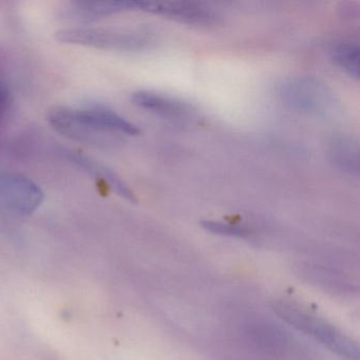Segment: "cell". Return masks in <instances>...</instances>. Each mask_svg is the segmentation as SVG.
I'll return each instance as SVG.
<instances>
[{
    "instance_id": "cell-1",
    "label": "cell",
    "mask_w": 360,
    "mask_h": 360,
    "mask_svg": "<svg viewBox=\"0 0 360 360\" xmlns=\"http://www.w3.org/2000/svg\"><path fill=\"white\" fill-rule=\"evenodd\" d=\"M47 121L58 134L84 144H105L109 136L140 134L138 126L101 105L54 107L48 112Z\"/></svg>"
},
{
    "instance_id": "cell-2",
    "label": "cell",
    "mask_w": 360,
    "mask_h": 360,
    "mask_svg": "<svg viewBox=\"0 0 360 360\" xmlns=\"http://www.w3.org/2000/svg\"><path fill=\"white\" fill-rule=\"evenodd\" d=\"M273 309L286 323L311 337L341 359L359 360L357 342L326 320L285 301L274 303Z\"/></svg>"
},
{
    "instance_id": "cell-3",
    "label": "cell",
    "mask_w": 360,
    "mask_h": 360,
    "mask_svg": "<svg viewBox=\"0 0 360 360\" xmlns=\"http://www.w3.org/2000/svg\"><path fill=\"white\" fill-rule=\"evenodd\" d=\"M58 41L109 51H139L155 43L153 35L144 29L72 27L56 32Z\"/></svg>"
},
{
    "instance_id": "cell-4",
    "label": "cell",
    "mask_w": 360,
    "mask_h": 360,
    "mask_svg": "<svg viewBox=\"0 0 360 360\" xmlns=\"http://www.w3.org/2000/svg\"><path fill=\"white\" fill-rule=\"evenodd\" d=\"M45 199L41 187L27 176L14 172H0V204L20 214L37 212Z\"/></svg>"
},
{
    "instance_id": "cell-5",
    "label": "cell",
    "mask_w": 360,
    "mask_h": 360,
    "mask_svg": "<svg viewBox=\"0 0 360 360\" xmlns=\"http://www.w3.org/2000/svg\"><path fill=\"white\" fill-rule=\"evenodd\" d=\"M282 100L292 108L309 113H323L334 102L332 92L324 84L309 77L285 82L280 90Z\"/></svg>"
},
{
    "instance_id": "cell-6",
    "label": "cell",
    "mask_w": 360,
    "mask_h": 360,
    "mask_svg": "<svg viewBox=\"0 0 360 360\" xmlns=\"http://www.w3.org/2000/svg\"><path fill=\"white\" fill-rule=\"evenodd\" d=\"M136 9L150 12L166 18L193 25L212 26L218 22V15L210 8L195 3H136Z\"/></svg>"
},
{
    "instance_id": "cell-7",
    "label": "cell",
    "mask_w": 360,
    "mask_h": 360,
    "mask_svg": "<svg viewBox=\"0 0 360 360\" xmlns=\"http://www.w3.org/2000/svg\"><path fill=\"white\" fill-rule=\"evenodd\" d=\"M67 158L71 163L75 164L77 167L82 168L84 172H87L90 176H96V179L104 182L109 188L112 189L120 197L129 202L136 201L134 191L122 180L121 176H117L110 168L106 167L103 164L98 163L96 160L77 153V151H67Z\"/></svg>"
},
{
    "instance_id": "cell-8",
    "label": "cell",
    "mask_w": 360,
    "mask_h": 360,
    "mask_svg": "<svg viewBox=\"0 0 360 360\" xmlns=\"http://www.w3.org/2000/svg\"><path fill=\"white\" fill-rule=\"evenodd\" d=\"M136 9V3L124 1H75L65 10L67 20L89 22L113 15L126 10Z\"/></svg>"
},
{
    "instance_id": "cell-9",
    "label": "cell",
    "mask_w": 360,
    "mask_h": 360,
    "mask_svg": "<svg viewBox=\"0 0 360 360\" xmlns=\"http://www.w3.org/2000/svg\"><path fill=\"white\" fill-rule=\"evenodd\" d=\"M132 103L139 108L167 119H182L188 115L186 105L155 92H134Z\"/></svg>"
},
{
    "instance_id": "cell-10",
    "label": "cell",
    "mask_w": 360,
    "mask_h": 360,
    "mask_svg": "<svg viewBox=\"0 0 360 360\" xmlns=\"http://www.w3.org/2000/svg\"><path fill=\"white\" fill-rule=\"evenodd\" d=\"M330 157L337 167L349 174L359 172V147L351 136H340L330 143Z\"/></svg>"
},
{
    "instance_id": "cell-11",
    "label": "cell",
    "mask_w": 360,
    "mask_h": 360,
    "mask_svg": "<svg viewBox=\"0 0 360 360\" xmlns=\"http://www.w3.org/2000/svg\"><path fill=\"white\" fill-rule=\"evenodd\" d=\"M330 58L347 75L359 77V48L354 43H339L330 49Z\"/></svg>"
},
{
    "instance_id": "cell-12",
    "label": "cell",
    "mask_w": 360,
    "mask_h": 360,
    "mask_svg": "<svg viewBox=\"0 0 360 360\" xmlns=\"http://www.w3.org/2000/svg\"><path fill=\"white\" fill-rule=\"evenodd\" d=\"M202 226L206 231L217 235L229 236V237H245L248 235V229L244 227L229 224V223L219 222V221H203Z\"/></svg>"
},
{
    "instance_id": "cell-13",
    "label": "cell",
    "mask_w": 360,
    "mask_h": 360,
    "mask_svg": "<svg viewBox=\"0 0 360 360\" xmlns=\"http://www.w3.org/2000/svg\"><path fill=\"white\" fill-rule=\"evenodd\" d=\"M10 106V96L8 92L7 88L0 84V121L5 117L9 110Z\"/></svg>"
}]
</instances>
